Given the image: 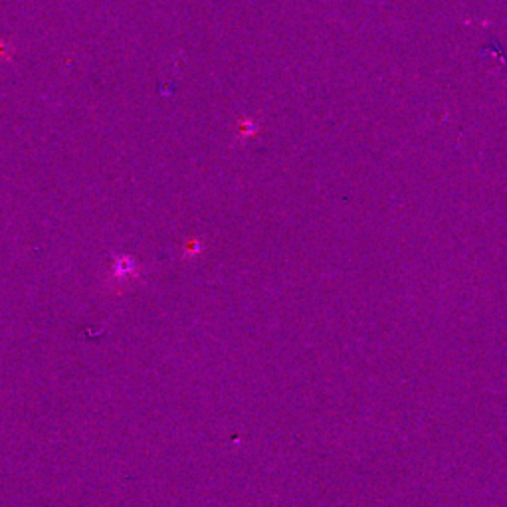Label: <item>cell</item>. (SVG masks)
I'll use <instances>...</instances> for the list:
<instances>
[{"instance_id":"6da1fadb","label":"cell","mask_w":507,"mask_h":507,"mask_svg":"<svg viewBox=\"0 0 507 507\" xmlns=\"http://www.w3.org/2000/svg\"><path fill=\"white\" fill-rule=\"evenodd\" d=\"M139 277V265L135 264L133 258L129 256H117L113 268H111V274H109V286L113 288V291H123L127 286H131L135 279Z\"/></svg>"}]
</instances>
